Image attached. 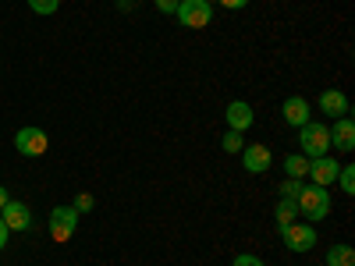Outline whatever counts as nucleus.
<instances>
[{
  "label": "nucleus",
  "mask_w": 355,
  "mask_h": 266,
  "mask_svg": "<svg viewBox=\"0 0 355 266\" xmlns=\"http://www.w3.org/2000/svg\"><path fill=\"white\" fill-rule=\"evenodd\" d=\"M299 145H302V157L306 160L327 157V150H331V128L320 125V121H306L299 128Z\"/></svg>",
  "instance_id": "nucleus-1"
},
{
  "label": "nucleus",
  "mask_w": 355,
  "mask_h": 266,
  "mask_svg": "<svg viewBox=\"0 0 355 266\" xmlns=\"http://www.w3.org/2000/svg\"><path fill=\"white\" fill-rule=\"evenodd\" d=\"M295 202H299V217H306V220H323L331 213V192L320 185H302Z\"/></svg>",
  "instance_id": "nucleus-2"
},
{
  "label": "nucleus",
  "mask_w": 355,
  "mask_h": 266,
  "mask_svg": "<svg viewBox=\"0 0 355 266\" xmlns=\"http://www.w3.org/2000/svg\"><path fill=\"white\" fill-rule=\"evenodd\" d=\"M174 15H178V21H182L185 28H206L214 21V4L210 0H182Z\"/></svg>",
  "instance_id": "nucleus-3"
},
{
  "label": "nucleus",
  "mask_w": 355,
  "mask_h": 266,
  "mask_svg": "<svg viewBox=\"0 0 355 266\" xmlns=\"http://www.w3.org/2000/svg\"><path fill=\"white\" fill-rule=\"evenodd\" d=\"M46 145H50V135L43 128H18V135H15V150L21 157H43Z\"/></svg>",
  "instance_id": "nucleus-4"
},
{
  "label": "nucleus",
  "mask_w": 355,
  "mask_h": 266,
  "mask_svg": "<svg viewBox=\"0 0 355 266\" xmlns=\"http://www.w3.org/2000/svg\"><path fill=\"white\" fill-rule=\"evenodd\" d=\"M78 227V213L71 210V206H57V210H50V238L53 242H68L71 234Z\"/></svg>",
  "instance_id": "nucleus-5"
},
{
  "label": "nucleus",
  "mask_w": 355,
  "mask_h": 266,
  "mask_svg": "<svg viewBox=\"0 0 355 266\" xmlns=\"http://www.w3.org/2000/svg\"><path fill=\"white\" fill-rule=\"evenodd\" d=\"M281 238H284V249H291V252H309L316 245V227L288 224V227H281Z\"/></svg>",
  "instance_id": "nucleus-6"
},
{
  "label": "nucleus",
  "mask_w": 355,
  "mask_h": 266,
  "mask_svg": "<svg viewBox=\"0 0 355 266\" xmlns=\"http://www.w3.org/2000/svg\"><path fill=\"white\" fill-rule=\"evenodd\" d=\"M224 121H227L231 132H249L252 121H256V114H252V107L245 100H231L227 110H224Z\"/></svg>",
  "instance_id": "nucleus-7"
},
{
  "label": "nucleus",
  "mask_w": 355,
  "mask_h": 266,
  "mask_svg": "<svg viewBox=\"0 0 355 266\" xmlns=\"http://www.w3.org/2000/svg\"><path fill=\"white\" fill-rule=\"evenodd\" d=\"M270 163H274V157H270V150H266V145H259V142L242 145V167H245L249 174H266V170H270Z\"/></svg>",
  "instance_id": "nucleus-8"
},
{
  "label": "nucleus",
  "mask_w": 355,
  "mask_h": 266,
  "mask_svg": "<svg viewBox=\"0 0 355 266\" xmlns=\"http://www.w3.org/2000/svg\"><path fill=\"white\" fill-rule=\"evenodd\" d=\"M338 170H341V163H334L331 157H316V160H309V177H313V185H320V188L334 185V181H338Z\"/></svg>",
  "instance_id": "nucleus-9"
},
{
  "label": "nucleus",
  "mask_w": 355,
  "mask_h": 266,
  "mask_svg": "<svg viewBox=\"0 0 355 266\" xmlns=\"http://www.w3.org/2000/svg\"><path fill=\"white\" fill-rule=\"evenodd\" d=\"M0 217H4V224H8V231H28L33 227V213H28V206L25 202H8L4 210H0Z\"/></svg>",
  "instance_id": "nucleus-10"
},
{
  "label": "nucleus",
  "mask_w": 355,
  "mask_h": 266,
  "mask_svg": "<svg viewBox=\"0 0 355 266\" xmlns=\"http://www.w3.org/2000/svg\"><path fill=\"white\" fill-rule=\"evenodd\" d=\"M331 145L341 150V153L355 150V125H352V117H338V125L331 128Z\"/></svg>",
  "instance_id": "nucleus-11"
},
{
  "label": "nucleus",
  "mask_w": 355,
  "mask_h": 266,
  "mask_svg": "<svg viewBox=\"0 0 355 266\" xmlns=\"http://www.w3.org/2000/svg\"><path fill=\"white\" fill-rule=\"evenodd\" d=\"M281 110H284V121H288L291 128H302V125L309 121V103H306L302 96H288Z\"/></svg>",
  "instance_id": "nucleus-12"
},
{
  "label": "nucleus",
  "mask_w": 355,
  "mask_h": 266,
  "mask_svg": "<svg viewBox=\"0 0 355 266\" xmlns=\"http://www.w3.org/2000/svg\"><path fill=\"white\" fill-rule=\"evenodd\" d=\"M320 110L327 117H348V96L338 93V89H327V93L320 96Z\"/></svg>",
  "instance_id": "nucleus-13"
},
{
  "label": "nucleus",
  "mask_w": 355,
  "mask_h": 266,
  "mask_svg": "<svg viewBox=\"0 0 355 266\" xmlns=\"http://www.w3.org/2000/svg\"><path fill=\"white\" fill-rule=\"evenodd\" d=\"M274 217H277V227L295 224V220H299V202H295V199H277V210H274Z\"/></svg>",
  "instance_id": "nucleus-14"
},
{
  "label": "nucleus",
  "mask_w": 355,
  "mask_h": 266,
  "mask_svg": "<svg viewBox=\"0 0 355 266\" xmlns=\"http://www.w3.org/2000/svg\"><path fill=\"white\" fill-rule=\"evenodd\" d=\"M327 266H355V249L352 245H334L327 252Z\"/></svg>",
  "instance_id": "nucleus-15"
},
{
  "label": "nucleus",
  "mask_w": 355,
  "mask_h": 266,
  "mask_svg": "<svg viewBox=\"0 0 355 266\" xmlns=\"http://www.w3.org/2000/svg\"><path fill=\"white\" fill-rule=\"evenodd\" d=\"M284 170H288V177H302V181H306L309 160H306L302 153H291V157H284Z\"/></svg>",
  "instance_id": "nucleus-16"
},
{
  "label": "nucleus",
  "mask_w": 355,
  "mask_h": 266,
  "mask_svg": "<svg viewBox=\"0 0 355 266\" xmlns=\"http://www.w3.org/2000/svg\"><path fill=\"white\" fill-rule=\"evenodd\" d=\"M338 185H341V192H348V195H355V167H352V163L338 170Z\"/></svg>",
  "instance_id": "nucleus-17"
},
{
  "label": "nucleus",
  "mask_w": 355,
  "mask_h": 266,
  "mask_svg": "<svg viewBox=\"0 0 355 266\" xmlns=\"http://www.w3.org/2000/svg\"><path fill=\"white\" fill-rule=\"evenodd\" d=\"M220 145H224V153H242V145H245L242 142V132H231L227 128V135L220 139Z\"/></svg>",
  "instance_id": "nucleus-18"
},
{
  "label": "nucleus",
  "mask_w": 355,
  "mask_h": 266,
  "mask_svg": "<svg viewBox=\"0 0 355 266\" xmlns=\"http://www.w3.org/2000/svg\"><path fill=\"white\" fill-rule=\"evenodd\" d=\"M302 177H288V181L281 185V199H299V192H302Z\"/></svg>",
  "instance_id": "nucleus-19"
},
{
  "label": "nucleus",
  "mask_w": 355,
  "mask_h": 266,
  "mask_svg": "<svg viewBox=\"0 0 355 266\" xmlns=\"http://www.w3.org/2000/svg\"><path fill=\"white\" fill-rule=\"evenodd\" d=\"M28 8H33L36 15H53L57 8H61V0H28Z\"/></svg>",
  "instance_id": "nucleus-20"
},
{
  "label": "nucleus",
  "mask_w": 355,
  "mask_h": 266,
  "mask_svg": "<svg viewBox=\"0 0 355 266\" xmlns=\"http://www.w3.org/2000/svg\"><path fill=\"white\" fill-rule=\"evenodd\" d=\"M93 206H96V199H93V195H89V192H78V195H75V206H71V210H75V213H89V210H93Z\"/></svg>",
  "instance_id": "nucleus-21"
},
{
  "label": "nucleus",
  "mask_w": 355,
  "mask_h": 266,
  "mask_svg": "<svg viewBox=\"0 0 355 266\" xmlns=\"http://www.w3.org/2000/svg\"><path fill=\"white\" fill-rule=\"evenodd\" d=\"M234 266H266L259 256H249V252H242V256H234Z\"/></svg>",
  "instance_id": "nucleus-22"
},
{
  "label": "nucleus",
  "mask_w": 355,
  "mask_h": 266,
  "mask_svg": "<svg viewBox=\"0 0 355 266\" xmlns=\"http://www.w3.org/2000/svg\"><path fill=\"white\" fill-rule=\"evenodd\" d=\"M178 4H182V0H157V11H164V15H174V11H178Z\"/></svg>",
  "instance_id": "nucleus-23"
},
{
  "label": "nucleus",
  "mask_w": 355,
  "mask_h": 266,
  "mask_svg": "<svg viewBox=\"0 0 355 266\" xmlns=\"http://www.w3.org/2000/svg\"><path fill=\"white\" fill-rule=\"evenodd\" d=\"M217 4L227 11H242V8H249V0H217Z\"/></svg>",
  "instance_id": "nucleus-24"
},
{
  "label": "nucleus",
  "mask_w": 355,
  "mask_h": 266,
  "mask_svg": "<svg viewBox=\"0 0 355 266\" xmlns=\"http://www.w3.org/2000/svg\"><path fill=\"white\" fill-rule=\"evenodd\" d=\"M8 234H11V231H8V224H4V217H0V249H4V245H8Z\"/></svg>",
  "instance_id": "nucleus-25"
},
{
  "label": "nucleus",
  "mask_w": 355,
  "mask_h": 266,
  "mask_svg": "<svg viewBox=\"0 0 355 266\" xmlns=\"http://www.w3.org/2000/svg\"><path fill=\"white\" fill-rule=\"evenodd\" d=\"M11 202V195H8V188H0V210H4V206Z\"/></svg>",
  "instance_id": "nucleus-26"
}]
</instances>
